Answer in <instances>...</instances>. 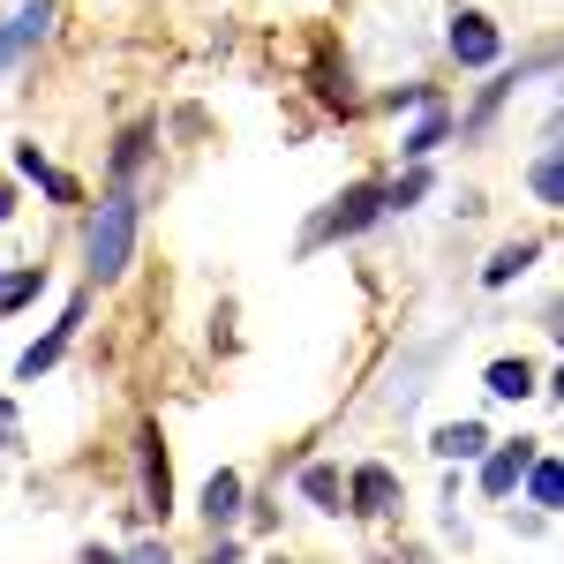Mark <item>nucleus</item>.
Here are the masks:
<instances>
[{
    "instance_id": "obj_1",
    "label": "nucleus",
    "mask_w": 564,
    "mask_h": 564,
    "mask_svg": "<svg viewBox=\"0 0 564 564\" xmlns=\"http://www.w3.org/2000/svg\"><path fill=\"white\" fill-rule=\"evenodd\" d=\"M135 196L129 188H113L106 204H98V218H90V271L98 279H121L129 271V249H135Z\"/></svg>"
},
{
    "instance_id": "obj_10",
    "label": "nucleus",
    "mask_w": 564,
    "mask_h": 564,
    "mask_svg": "<svg viewBox=\"0 0 564 564\" xmlns=\"http://www.w3.org/2000/svg\"><path fill=\"white\" fill-rule=\"evenodd\" d=\"M15 166H23V174L39 181V188L53 196V204H76V181H68V174H53V166L39 159V143H23V151H15Z\"/></svg>"
},
{
    "instance_id": "obj_19",
    "label": "nucleus",
    "mask_w": 564,
    "mask_h": 564,
    "mask_svg": "<svg viewBox=\"0 0 564 564\" xmlns=\"http://www.w3.org/2000/svg\"><path fill=\"white\" fill-rule=\"evenodd\" d=\"M422 188H430V174H406L399 188H384V212H406V204H414Z\"/></svg>"
},
{
    "instance_id": "obj_22",
    "label": "nucleus",
    "mask_w": 564,
    "mask_h": 564,
    "mask_svg": "<svg viewBox=\"0 0 564 564\" xmlns=\"http://www.w3.org/2000/svg\"><path fill=\"white\" fill-rule=\"evenodd\" d=\"M121 564H174V557H166V550L151 542V550H129V557H121Z\"/></svg>"
},
{
    "instance_id": "obj_8",
    "label": "nucleus",
    "mask_w": 564,
    "mask_h": 564,
    "mask_svg": "<svg viewBox=\"0 0 564 564\" xmlns=\"http://www.w3.org/2000/svg\"><path fill=\"white\" fill-rule=\"evenodd\" d=\"M45 23H53V0H31V8H23V15H15V23L0 31V53L15 61V53H23L31 39H45Z\"/></svg>"
},
{
    "instance_id": "obj_4",
    "label": "nucleus",
    "mask_w": 564,
    "mask_h": 564,
    "mask_svg": "<svg viewBox=\"0 0 564 564\" xmlns=\"http://www.w3.org/2000/svg\"><path fill=\"white\" fill-rule=\"evenodd\" d=\"M452 53H459L467 68H489V61H497V23H489V15H459V23H452Z\"/></svg>"
},
{
    "instance_id": "obj_11",
    "label": "nucleus",
    "mask_w": 564,
    "mask_h": 564,
    "mask_svg": "<svg viewBox=\"0 0 564 564\" xmlns=\"http://www.w3.org/2000/svg\"><path fill=\"white\" fill-rule=\"evenodd\" d=\"M481 452H489L481 422H452V430H436V459H481Z\"/></svg>"
},
{
    "instance_id": "obj_17",
    "label": "nucleus",
    "mask_w": 564,
    "mask_h": 564,
    "mask_svg": "<svg viewBox=\"0 0 564 564\" xmlns=\"http://www.w3.org/2000/svg\"><path fill=\"white\" fill-rule=\"evenodd\" d=\"M534 196H542L550 212L564 204V166H557V151H542V159H534Z\"/></svg>"
},
{
    "instance_id": "obj_23",
    "label": "nucleus",
    "mask_w": 564,
    "mask_h": 564,
    "mask_svg": "<svg viewBox=\"0 0 564 564\" xmlns=\"http://www.w3.org/2000/svg\"><path fill=\"white\" fill-rule=\"evenodd\" d=\"M8 212H15V204H8V181H0V218H8Z\"/></svg>"
},
{
    "instance_id": "obj_3",
    "label": "nucleus",
    "mask_w": 564,
    "mask_h": 564,
    "mask_svg": "<svg viewBox=\"0 0 564 564\" xmlns=\"http://www.w3.org/2000/svg\"><path fill=\"white\" fill-rule=\"evenodd\" d=\"M527 467H534V444L520 436V444H505V452H489V459H481V489H489V497H512Z\"/></svg>"
},
{
    "instance_id": "obj_15",
    "label": "nucleus",
    "mask_w": 564,
    "mask_h": 564,
    "mask_svg": "<svg viewBox=\"0 0 564 564\" xmlns=\"http://www.w3.org/2000/svg\"><path fill=\"white\" fill-rule=\"evenodd\" d=\"M302 489L316 497V505H324V512H339V505H347V481H339V467H308Z\"/></svg>"
},
{
    "instance_id": "obj_16",
    "label": "nucleus",
    "mask_w": 564,
    "mask_h": 564,
    "mask_svg": "<svg viewBox=\"0 0 564 564\" xmlns=\"http://www.w3.org/2000/svg\"><path fill=\"white\" fill-rule=\"evenodd\" d=\"M444 129H452V121H444V113H436V106H430V113H422V121H414V135H406V143H399V151H406V159H430L436 143H444Z\"/></svg>"
},
{
    "instance_id": "obj_20",
    "label": "nucleus",
    "mask_w": 564,
    "mask_h": 564,
    "mask_svg": "<svg viewBox=\"0 0 564 564\" xmlns=\"http://www.w3.org/2000/svg\"><path fill=\"white\" fill-rule=\"evenodd\" d=\"M143 143H151V135H143V129H135V135H129V143H121V151H113V166H121V174H129V166H135V159H143Z\"/></svg>"
},
{
    "instance_id": "obj_6",
    "label": "nucleus",
    "mask_w": 564,
    "mask_h": 564,
    "mask_svg": "<svg viewBox=\"0 0 564 564\" xmlns=\"http://www.w3.org/2000/svg\"><path fill=\"white\" fill-rule=\"evenodd\" d=\"M377 212H384V188H347V196H339V212L324 218V234H361Z\"/></svg>"
},
{
    "instance_id": "obj_5",
    "label": "nucleus",
    "mask_w": 564,
    "mask_h": 564,
    "mask_svg": "<svg viewBox=\"0 0 564 564\" xmlns=\"http://www.w3.org/2000/svg\"><path fill=\"white\" fill-rule=\"evenodd\" d=\"M347 505H354V512H369V520H377V512H391V505H399V481H391V467H361V475L347 481Z\"/></svg>"
},
{
    "instance_id": "obj_2",
    "label": "nucleus",
    "mask_w": 564,
    "mask_h": 564,
    "mask_svg": "<svg viewBox=\"0 0 564 564\" xmlns=\"http://www.w3.org/2000/svg\"><path fill=\"white\" fill-rule=\"evenodd\" d=\"M76 324H84V302H68V316H61V324H53V332H45L39 347L23 354V369H15V377H23V384H39V369H53V361H61V354L76 347Z\"/></svg>"
},
{
    "instance_id": "obj_12",
    "label": "nucleus",
    "mask_w": 564,
    "mask_h": 564,
    "mask_svg": "<svg viewBox=\"0 0 564 564\" xmlns=\"http://www.w3.org/2000/svg\"><path fill=\"white\" fill-rule=\"evenodd\" d=\"M527 497H534L542 512H557V505H564V475H557V459H534V467H527Z\"/></svg>"
},
{
    "instance_id": "obj_9",
    "label": "nucleus",
    "mask_w": 564,
    "mask_h": 564,
    "mask_svg": "<svg viewBox=\"0 0 564 564\" xmlns=\"http://www.w3.org/2000/svg\"><path fill=\"white\" fill-rule=\"evenodd\" d=\"M143 497H151V512H166L174 505V481H166V452H159V436L143 430Z\"/></svg>"
},
{
    "instance_id": "obj_13",
    "label": "nucleus",
    "mask_w": 564,
    "mask_h": 564,
    "mask_svg": "<svg viewBox=\"0 0 564 564\" xmlns=\"http://www.w3.org/2000/svg\"><path fill=\"white\" fill-rule=\"evenodd\" d=\"M542 257V249H534V241H512V249H497V263H489V271H481V279H489V286H512V279H520L527 263Z\"/></svg>"
},
{
    "instance_id": "obj_21",
    "label": "nucleus",
    "mask_w": 564,
    "mask_h": 564,
    "mask_svg": "<svg viewBox=\"0 0 564 564\" xmlns=\"http://www.w3.org/2000/svg\"><path fill=\"white\" fill-rule=\"evenodd\" d=\"M0 444H23V422H15V406L0 399Z\"/></svg>"
},
{
    "instance_id": "obj_18",
    "label": "nucleus",
    "mask_w": 564,
    "mask_h": 564,
    "mask_svg": "<svg viewBox=\"0 0 564 564\" xmlns=\"http://www.w3.org/2000/svg\"><path fill=\"white\" fill-rule=\"evenodd\" d=\"M31 294H39V271H8V279H0V308L31 302Z\"/></svg>"
},
{
    "instance_id": "obj_7",
    "label": "nucleus",
    "mask_w": 564,
    "mask_h": 564,
    "mask_svg": "<svg viewBox=\"0 0 564 564\" xmlns=\"http://www.w3.org/2000/svg\"><path fill=\"white\" fill-rule=\"evenodd\" d=\"M234 512H241V475H226V467H218V475L204 481V520L234 527Z\"/></svg>"
},
{
    "instance_id": "obj_14",
    "label": "nucleus",
    "mask_w": 564,
    "mask_h": 564,
    "mask_svg": "<svg viewBox=\"0 0 564 564\" xmlns=\"http://www.w3.org/2000/svg\"><path fill=\"white\" fill-rule=\"evenodd\" d=\"M489 391H497V399H527V391H534V369H527V361H489Z\"/></svg>"
}]
</instances>
